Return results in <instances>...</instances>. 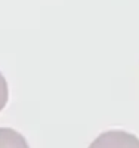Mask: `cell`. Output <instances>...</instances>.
<instances>
[{"instance_id": "cell-2", "label": "cell", "mask_w": 139, "mask_h": 148, "mask_svg": "<svg viewBox=\"0 0 139 148\" xmlns=\"http://www.w3.org/2000/svg\"><path fill=\"white\" fill-rule=\"evenodd\" d=\"M0 148H30L22 135L10 127H0Z\"/></svg>"}, {"instance_id": "cell-3", "label": "cell", "mask_w": 139, "mask_h": 148, "mask_svg": "<svg viewBox=\"0 0 139 148\" xmlns=\"http://www.w3.org/2000/svg\"><path fill=\"white\" fill-rule=\"evenodd\" d=\"M9 98V89H8V82L5 79V76L0 73V111H2L8 102Z\"/></svg>"}, {"instance_id": "cell-1", "label": "cell", "mask_w": 139, "mask_h": 148, "mask_svg": "<svg viewBox=\"0 0 139 148\" xmlns=\"http://www.w3.org/2000/svg\"><path fill=\"white\" fill-rule=\"evenodd\" d=\"M89 148H139V138L124 130H110L101 133Z\"/></svg>"}]
</instances>
